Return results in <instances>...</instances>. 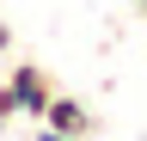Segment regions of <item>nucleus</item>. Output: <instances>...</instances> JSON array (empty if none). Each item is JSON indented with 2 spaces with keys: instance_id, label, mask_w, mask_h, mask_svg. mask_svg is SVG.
<instances>
[{
  "instance_id": "1",
  "label": "nucleus",
  "mask_w": 147,
  "mask_h": 141,
  "mask_svg": "<svg viewBox=\"0 0 147 141\" xmlns=\"http://www.w3.org/2000/svg\"><path fill=\"white\" fill-rule=\"evenodd\" d=\"M6 98H12V117H43V104H49V92H55V74L43 61H6Z\"/></svg>"
},
{
  "instance_id": "2",
  "label": "nucleus",
  "mask_w": 147,
  "mask_h": 141,
  "mask_svg": "<svg viewBox=\"0 0 147 141\" xmlns=\"http://www.w3.org/2000/svg\"><path fill=\"white\" fill-rule=\"evenodd\" d=\"M37 123H49V129H67V135H92V129H98L92 104H86V98H74V92H61V86L49 92V104H43V117H37Z\"/></svg>"
},
{
  "instance_id": "3",
  "label": "nucleus",
  "mask_w": 147,
  "mask_h": 141,
  "mask_svg": "<svg viewBox=\"0 0 147 141\" xmlns=\"http://www.w3.org/2000/svg\"><path fill=\"white\" fill-rule=\"evenodd\" d=\"M31 141H92V135H67V129H49V123H43V129H37Z\"/></svg>"
},
{
  "instance_id": "4",
  "label": "nucleus",
  "mask_w": 147,
  "mask_h": 141,
  "mask_svg": "<svg viewBox=\"0 0 147 141\" xmlns=\"http://www.w3.org/2000/svg\"><path fill=\"white\" fill-rule=\"evenodd\" d=\"M6 123H12V98H6V86H0V141H6Z\"/></svg>"
},
{
  "instance_id": "5",
  "label": "nucleus",
  "mask_w": 147,
  "mask_h": 141,
  "mask_svg": "<svg viewBox=\"0 0 147 141\" xmlns=\"http://www.w3.org/2000/svg\"><path fill=\"white\" fill-rule=\"evenodd\" d=\"M12 43H18V37H12V25L0 19V55H12Z\"/></svg>"
},
{
  "instance_id": "6",
  "label": "nucleus",
  "mask_w": 147,
  "mask_h": 141,
  "mask_svg": "<svg viewBox=\"0 0 147 141\" xmlns=\"http://www.w3.org/2000/svg\"><path fill=\"white\" fill-rule=\"evenodd\" d=\"M129 6H141V0H129Z\"/></svg>"
},
{
  "instance_id": "7",
  "label": "nucleus",
  "mask_w": 147,
  "mask_h": 141,
  "mask_svg": "<svg viewBox=\"0 0 147 141\" xmlns=\"http://www.w3.org/2000/svg\"><path fill=\"white\" fill-rule=\"evenodd\" d=\"M141 12H147V0H141Z\"/></svg>"
}]
</instances>
